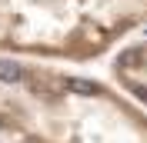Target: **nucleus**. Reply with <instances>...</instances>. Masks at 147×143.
Listing matches in <instances>:
<instances>
[{"mask_svg": "<svg viewBox=\"0 0 147 143\" xmlns=\"http://www.w3.org/2000/svg\"><path fill=\"white\" fill-rule=\"evenodd\" d=\"M0 136L17 143H147V113L90 73L0 57Z\"/></svg>", "mask_w": 147, "mask_h": 143, "instance_id": "1", "label": "nucleus"}, {"mask_svg": "<svg viewBox=\"0 0 147 143\" xmlns=\"http://www.w3.org/2000/svg\"><path fill=\"white\" fill-rule=\"evenodd\" d=\"M110 87L147 113V37H137L110 57Z\"/></svg>", "mask_w": 147, "mask_h": 143, "instance_id": "3", "label": "nucleus"}, {"mask_svg": "<svg viewBox=\"0 0 147 143\" xmlns=\"http://www.w3.org/2000/svg\"><path fill=\"white\" fill-rule=\"evenodd\" d=\"M144 27L147 0H0V43L64 70L114 57Z\"/></svg>", "mask_w": 147, "mask_h": 143, "instance_id": "2", "label": "nucleus"}]
</instances>
